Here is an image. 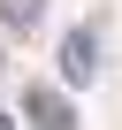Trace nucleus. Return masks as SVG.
Masks as SVG:
<instances>
[{
  "mask_svg": "<svg viewBox=\"0 0 122 130\" xmlns=\"http://www.w3.org/2000/svg\"><path fill=\"white\" fill-rule=\"evenodd\" d=\"M0 69H8V61H0Z\"/></svg>",
  "mask_w": 122,
  "mask_h": 130,
  "instance_id": "obj_5",
  "label": "nucleus"
},
{
  "mask_svg": "<svg viewBox=\"0 0 122 130\" xmlns=\"http://www.w3.org/2000/svg\"><path fill=\"white\" fill-rule=\"evenodd\" d=\"M38 15H46V0H0V23L8 31H38Z\"/></svg>",
  "mask_w": 122,
  "mask_h": 130,
  "instance_id": "obj_3",
  "label": "nucleus"
},
{
  "mask_svg": "<svg viewBox=\"0 0 122 130\" xmlns=\"http://www.w3.org/2000/svg\"><path fill=\"white\" fill-rule=\"evenodd\" d=\"M31 122H38V130H76L69 100H61V92H38V84H31Z\"/></svg>",
  "mask_w": 122,
  "mask_h": 130,
  "instance_id": "obj_2",
  "label": "nucleus"
},
{
  "mask_svg": "<svg viewBox=\"0 0 122 130\" xmlns=\"http://www.w3.org/2000/svg\"><path fill=\"white\" fill-rule=\"evenodd\" d=\"M92 77H99V38L76 23L69 38H61V84H92Z\"/></svg>",
  "mask_w": 122,
  "mask_h": 130,
  "instance_id": "obj_1",
  "label": "nucleus"
},
{
  "mask_svg": "<svg viewBox=\"0 0 122 130\" xmlns=\"http://www.w3.org/2000/svg\"><path fill=\"white\" fill-rule=\"evenodd\" d=\"M0 130H15V115H0Z\"/></svg>",
  "mask_w": 122,
  "mask_h": 130,
  "instance_id": "obj_4",
  "label": "nucleus"
}]
</instances>
